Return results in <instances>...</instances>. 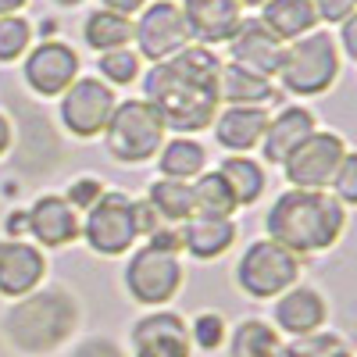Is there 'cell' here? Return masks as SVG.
Here are the masks:
<instances>
[{
	"label": "cell",
	"mask_w": 357,
	"mask_h": 357,
	"mask_svg": "<svg viewBox=\"0 0 357 357\" xmlns=\"http://www.w3.org/2000/svg\"><path fill=\"white\" fill-rule=\"evenodd\" d=\"M218 57L204 43H186L172 57L158 61L143 79V93L161 118L165 129L200 132L215 122L218 111Z\"/></svg>",
	"instance_id": "6da1fadb"
},
{
	"label": "cell",
	"mask_w": 357,
	"mask_h": 357,
	"mask_svg": "<svg viewBox=\"0 0 357 357\" xmlns=\"http://www.w3.org/2000/svg\"><path fill=\"white\" fill-rule=\"evenodd\" d=\"M343 222L347 218L340 200L321 190H289L272 204V211L264 218L272 243H279L296 257L329 250L340 240Z\"/></svg>",
	"instance_id": "7a4b0ae2"
},
{
	"label": "cell",
	"mask_w": 357,
	"mask_h": 357,
	"mask_svg": "<svg viewBox=\"0 0 357 357\" xmlns=\"http://www.w3.org/2000/svg\"><path fill=\"white\" fill-rule=\"evenodd\" d=\"M79 325V307L65 289L25 293L18 304L4 314L0 329L8 343L22 354H50L57 350Z\"/></svg>",
	"instance_id": "3957f363"
},
{
	"label": "cell",
	"mask_w": 357,
	"mask_h": 357,
	"mask_svg": "<svg viewBox=\"0 0 357 357\" xmlns=\"http://www.w3.org/2000/svg\"><path fill=\"white\" fill-rule=\"evenodd\" d=\"M161 139H165V126L146 100L114 104V111L107 118V151L118 161H126V165L151 161L158 154Z\"/></svg>",
	"instance_id": "277c9868"
},
{
	"label": "cell",
	"mask_w": 357,
	"mask_h": 357,
	"mask_svg": "<svg viewBox=\"0 0 357 357\" xmlns=\"http://www.w3.org/2000/svg\"><path fill=\"white\" fill-rule=\"evenodd\" d=\"M336 72H340V61H336V43L329 40V33H307L301 40H293V47L282 50L275 75H282L286 89H293L301 97H311V93L329 89Z\"/></svg>",
	"instance_id": "5b68a950"
},
{
	"label": "cell",
	"mask_w": 357,
	"mask_h": 357,
	"mask_svg": "<svg viewBox=\"0 0 357 357\" xmlns=\"http://www.w3.org/2000/svg\"><path fill=\"white\" fill-rule=\"evenodd\" d=\"M236 279H240V289L257 296V301H268V296H279L289 286H296L301 279V257L282 250L272 240H257L243 250L240 264H236Z\"/></svg>",
	"instance_id": "8992f818"
},
{
	"label": "cell",
	"mask_w": 357,
	"mask_h": 357,
	"mask_svg": "<svg viewBox=\"0 0 357 357\" xmlns=\"http://www.w3.org/2000/svg\"><path fill=\"white\" fill-rule=\"evenodd\" d=\"M86 243L104 257L126 254L136 243V207L126 193H100L97 204H89V215L82 225Z\"/></svg>",
	"instance_id": "52a82bcc"
},
{
	"label": "cell",
	"mask_w": 357,
	"mask_h": 357,
	"mask_svg": "<svg viewBox=\"0 0 357 357\" xmlns=\"http://www.w3.org/2000/svg\"><path fill=\"white\" fill-rule=\"evenodd\" d=\"M126 286H129L136 304L161 307L178 293V286H183V264H178V257L168 254V250L143 247V250L132 254V261L126 268Z\"/></svg>",
	"instance_id": "ba28073f"
},
{
	"label": "cell",
	"mask_w": 357,
	"mask_h": 357,
	"mask_svg": "<svg viewBox=\"0 0 357 357\" xmlns=\"http://www.w3.org/2000/svg\"><path fill=\"white\" fill-rule=\"evenodd\" d=\"M347 158V143L336 132H311L296 151L282 161L286 178L296 190H321L333 183L340 161Z\"/></svg>",
	"instance_id": "9c48e42d"
},
{
	"label": "cell",
	"mask_w": 357,
	"mask_h": 357,
	"mask_svg": "<svg viewBox=\"0 0 357 357\" xmlns=\"http://www.w3.org/2000/svg\"><path fill=\"white\" fill-rule=\"evenodd\" d=\"M114 111V93L100 79H75L65 89L61 100V122L72 129V136H97L107 129V118Z\"/></svg>",
	"instance_id": "30bf717a"
},
{
	"label": "cell",
	"mask_w": 357,
	"mask_h": 357,
	"mask_svg": "<svg viewBox=\"0 0 357 357\" xmlns=\"http://www.w3.org/2000/svg\"><path fill=\"white\" fill-rule=\"evenodd\" d=\"M190 329L172 311L143 314L132 325V357H190Z\"/></svg>",
	"instance_id": "8fae6325"
},
{
	"label": "cell",
	"mask_w": 357,
	"mask_h": 357,
	"mask_svg": "<svg viewBox=\"0 0 357 357\" xmlns=\"http://www.w3.org/2000/svg\"><path fill=\"white\" fill-rule=\"evenodd\" d=\"M136 43H139V54H146L151 61H165L175 50L186 47V22H183V11L175 4H154L146 8L143 18L136 22Z\"/></svg>",
	"instance_id": "7c38bea8"
},
{
	"label": "cell",
	"mask_w": 357,
	"mask_h": 357,
	"mask_svg": "<svg viewBox=\"0 0 357 357\" xmlns=\"http://www.w3.org/2000/svg\"><path fill=\"white\" fill-rule=\"evenodd\" d=\"M79 75V54L65 43H40L25 61V79L40 97L65 93Z\"/></svg>",
	"instance_id": "4fadbf2b"
},
{
	"label": "cell",
	"mask_w": 357,
	"mask_h": 357,
	"mask_svg": "<svg viewBox=\"0 0 357 357\" xmlns=\"http://www.w3.org/2000/svg\"><path fill=\"white\" fill-rule=\"evenodd\" d=\"M229 43H232V61L236 65H243V68H250L264 79L279 72V61H282L286 47H282L279 36L268 33L261 18H243Z\"/></svg>",
	"instance_id": "5bb4252c"
},
{
	"label": "cell",
	"mask_w": 357,
	"mask_h": 357,
	"mask_svg": "<svg viewBox=\"0 0 357 357\" xmlns=\"http://www.w3.org/2000/svg\"><path fill=\"white\" fill-rule=\"evenodd\" d=\"M186 33H193L200 43H222L232 40V33L240 29V0H186L183 8Z\"/></svg>",
	"instance_id": "9a60e30c"
},
{
	"label": "cell",
	"mask_w": 357,
	"mask_h": 357,
	"mask_svg": "<svg viewBox=\"0 0 357 357\" xmlns=\"http://www.w3.org/2000/svg\"><path fill=\"white\" fill-rule=\"evenodd\" d=\"M47 275V261L36 247L22 240L0 243V293L4 296H25L33 293Z\"/></svg>",
	"instance_id": "2e32d148"
},
{
	"label": "cell",
	"mask_w": 357,
	"mask_h": 357,
	"mask_svg": "<svg viewBox=\"0 0 357 357\" xmlns=\"http://www.w3.org/2000/svg\"><path fill=\"white\" fill-rule=\"evenodd\" d=\"M325 296L311 286H289L286 293H279V304H275V325L289 336H311L325 325Z\"/></svg>",
	"instance_id": "e0dca14e"
},
{
	"label": "cell",
	"mask_w": 357,
	"mask_h": 357,
	"mask_svg": "<svg viewBox=\"0 0 357 357\" xmlns=\"http://www.w3.org/2000/svg\"><path fill=\"white\" fill-rule=\"evenodd\" d=\"M25 225L43 247H65L79 236L75 207L65 197H40L33 204V211L25 215Z\"/></svg>",
	"instance_id": "ac0fdd59"
},
{
	"label": "cell",
	"mask_w": 357,
	"mask_h": 357,
	"mask_svg": "<svg viewBox=\"0 0 357 357\" xmlns=\"http://www.w3.org/2000/svg\"><path fill=\"white\" fill-rule=\"evenodd\" d=\"M311 132H314V114L311 111H304V107L279 111V118H268V129L261 136L264 158L272 161V165H282Z\"/></svg>",
	"instance_id": "d6986e66"
},
{
	"label": "cell",
	"mask_w": 357,
	"mask_h": 357,
	"mask_svg": "<svg viewBox=\"0 0 357 357\" xmlns=\"http://www.w3.org/2000/svg\"><path fill=\"white\" fill-rule=\"evenodd\" d=\"M232 240H236V229L222 215H190L183 225V247L200 261L222 257L232 247Z\"/></svg>",
	"instance_id": "ffe728a7"
},
{
	"label": "cell",
	"mask_w": 357,
	"mask_h": 357,
	"mask_svg": "<svg viewBox=\"0 0 357 357\" xmlns=\"http://www.w3.org/2000/svg\"><path fill=\"white\" fill-rule=\"evenodd\" d=\"M264 29L279 40H301L307 36L318 15L311 8V0H264V15H261Z\"/></svg>",
	"instance_id": "44dd1931"
},
{
	"label": "cell",
	"mask_w": 357,
	"mask_h": 357,
	"mask_svg": "<svg viewBox=\"0 0 357 357\" xmlns=\"http://www.w3.org/2000/svg\"><path fill=\"white\" fill-rule=\"evenodd\" d=\"M218 93L232 107H257V104L275 97L272 93V82H268L264 75H257V72H250L243 65H236V61L218 72Z\"/></svg>",
	"instance_id": "7402d4cb"
},
{
	"label": "cell",
	"mask_w": 357,
	"mask_h": 357,
	"mask_svg": "<svg viewBox=\"0 0 357 357\" xmlns=\"http://www.w3.org/2000/svg\"><path fill=\"white\" fill-rule=\"evenodd\" d=\"M268 129V111L264 107H229L218 118V143L229 151H250L261 143Z\"/></svg>",
	"instance_id": "603a6c76"
},
{
	"label": "cell",
	"mask_w": 357,
	"mask_h": 357,
	"mask_svg": "<svg viewBox=\"0 0 357 357\" xmlns=\"http://www.w3.org/2000/svg\"><path fill=\"white\" fill-rule=\"evenodd\" d=\"M229 347H232V357H279L282 354L279 333L261 318H247L236 325Z\"/></svg>",
	"instance_id": "cb8c5ba5"
},
{
	"label": "cell",
	"mask_w": 357,
	"mask_h": 357,
	"mask_svg": "<svg viewBox=\"0 0 357 357\" xmlns=\"http://www.w3.org/2000/svg\"><path fill=\"white\" fill-rule=\"evenodd\" d=\"M218 175L225 178V186H229L236 207H240V204H254L264 193V172L250 158H225Z\"/></svg>",
	"instance_id": "d4e9b609"
},
{
	"label": "cell",
	"mask_w": 357,
	"mask_h": 357,
	"mask_svg": "<svg viewBox=\"0 0 357 357\" xmlns=\"http://www.w3.org/2000/svg\"><path fill=\"white\" fill-rule=\"evenodd\" d=\"M82 36L93 50H118V47L129 43L132 22H129V15H118V11H93L86 18Z\"/></svg>",
	"instance_id": "484cf974"
},
{
	"label": "cell",
	"mask_w": 357,
	"mask_h": 357,
	"mask_svg": "<svg viewBox=\"0 0 357 357\" xmlns=\"http://www.w3.org/2000/svg\"><path fill=\"white\" fill-rule=\"evenodd\" d=\"M190 193H193V215H222V218H229V211L236 207L225 178L218 172H204L190 186Z\"/></svg>",
	"instance_id": "4316f807"
},
{
	"label": "cell",
	"mask_w": 357,
	"mask_h": 357,
	"mask_svg": "<svg viewBox=\"0 0 357 357\" xmlns=\"http://www.w3.org/2000/svg\"><path fill=\"white\" fill-rule=\"evenodd\" d=\"M151 207L168 222H183L193 215V193L183 178H161L151 186Z\"/></svg>",
	"instance_id": "83f0119b"
},
{
	"label": "cell",
	"mask_w": 357,
	"mask_h": 357,
	"mask_svg": "<svg viewBox=\"0 0 357 357\" xmlns=\"http://www.w3.org/2000/svg\"><path fill=\"white\" fill-rule=\"evenodd\" d=\"M161 172L165 178H193L204 172V146L197 139H172L161 151Z\"/></svg>",
	"instance_id": "f1b7e54d"
},
{
	"label": "cell",
	"mask_w": 357,
	"mask_h": 357,
	"mask_svg": "<svg viewBox=\"0 0 357 357\" xmlns=\"http://www.w3.org/2000/svg\"><path fill=\"white\" fill-rule=\"evenodd\" d=\"M279 357H354V350L336 333H311V336H301L289 347H282Z\"/></svg>",
	"instance_id": "f546056e"
},
{
	"label": "cell",
	"mask_w": 357,
	"mask_h": 357,
	"mask_svg": "<svg viewBox=\"0 0 357 357\" xmlns=\"http://www.w3.org/2000/svg\"><path fill=\"white\" fill-rule=\"evenodd\" d=\"M29 22L18 15H4L0 18V61H15V57L25 54L29 47Z\"/></svg>",
	"instance_id": "4dcf8cb0"
},
{
	"label": "cell",
	"mask_w": 357,
	"mask_h": 357,
	"mask_svg": "<svg viewBox=\"0 0 357 357\" xmlns=\"http://www.w3.org/2000/svg\"><path fill=\"white\" fill-rule=\"evenodd\" d=\"M190 343H197L200 350H218L225 343V318L215 311H204L193 318L190 325Z\"/></svg>",
	"instance_id": "1f68e13d"
},
{
	"label": "cell",
	"mask_w": 357,
	"mask_h": 357,
	"mask_svg": "<svg viewBox=\"0 0 357 357\" xmlns=\"http://www.w3.org/2000/svg\"><path fill=\"white\" fill-rule=\"evenodd\" d=\"M100 72H104V79H111V82H118V86H126V82L136 79L139 61H136V54H129V50H122V47H118V50H104Z\"/></svg>",
	"instance_id": "d6a6232c"
},
{
	"label": "cell",
	"mask_w": 357,
	"mask_h": 357,
	"mask_svg": "<svg viewBox=\"0 0 357 357\" xmlns=\"http://www.w3.org/2000/svg\"><path fill=\"white\" fill-rule=\"evenodd\" d=\"M333 186H336V193L347 200V204H354L357 200V158L347 151V158L340 161V168H336V175H333Z\"/></svg>",
	"instance_id": "836d02e7"
},
{
	"label": "cell",
	"mask_w": 357,
	"mask_h": 357,
	"mask_svg": "<svg viewBox=\"0 0 357 357\" xmlns=\"http://www.w3.org/2000/svg\"><path fill=\"white\" fill-rule=\"evenodd\" d=\"M311 8L325 22H347L357 8V0H311Z\"/></svg>",
	"instance_id": "e575fe53"
},
{
	"label": "cell",
	"mask_w": 357,
	"mask_h": 357,
	"mask_svg": "<svg viewBox=\"0 0 357 357\" xmlns=\"http://www.w3.org/2000/svg\"><path fill=\"white\" fill-rule=\"evenodd\" d=\"M100 193H104V190H100L97 178H79V183L68 186V204H72V207H89V204H97Z\"/></svg>",
	"instance_id": "d590c367"
},
{
	"label": "cell",
	"mask_w": 357,
	"mask_h": 357,
	"mask_svg": "<svg viewBox=\"0 0 357 357\" xmlns=\"http://www.w3.org/2000/svg\"><path fill=\"white\" fill-rule=\"evenodd\" d=\"M72 357H126V354L118 350V343H111V340H86Z\"/></svg>",
	"instance_id": "8d00e7d4"
},
{
	"label": "cell",
	"mask_w": 357,
	"mask_h": 357,
	"mask_svg": "<svg viewBox=\"0 0 357 357\" xmlns=\"http://www.w3.org/2000/svg\"><path fill=\"white\" fill-rule=\"evenodd\" d=\"M104 8L107 11H118V15H132L143 8V0H104Z\"/></svg>",
	"instance_id": "74e56055"
},
{
	"label": "cell",
	"mask_w": 357,
	"mask_h": 357,
	"mask_svg": "<svg viewBox=\"0 0 357 357\" xmlns=\"http://www.w3.org/2000/svg\"><path fill=\"white\" fill-rule=\"evenodd\" d=\"M343 40H347V54L357 57V36H354V15L343 22Z\"/></svg>",
	"instance_id": "f35d334b"
},
{
	"label": "cell",
	"mask_w": 357,
	"mask_h": 357,
	"mask_svg": "<svg viewBox=\"0 0 357 357\" xmlns=\"http://www.w3.org/2000/svg\"><path fill=\"white\" fill-rule=\"evenodd\" d=\"M11 146V122L4 114H0V158H4V151Z\"/></svg>",
	"instance_id": "ab89813d"
},
{
	"label": "cell",
	"mask_w": 357,
	"mask_h": 357,
	"mask_svg": "<svg viewBox=\"0 0 357 357\" xmlns=\"http://www.w3.org/2000/svg\"><path fill=\"white\" fill-rule=\"evenodd\" d=\"M22 229H29V225H25V215H11V218H8V232L18 236Z\"/></svg>",
	"instance_id": "60d3db41"
},
{
	"label": "cell",
	"mask_w": 357,
	"mask_h": 357,
	"mask_svg": "<svg viewBox=\"0 0 357 357\" xmlns=\"http://www.w3.org/2000/svg\"><path fill=\"white\" fill-rule=\"evenodd\" d=\"M22 4H25V0H0V18H4V15H15Z\"/></svg>",
	"instance_id": "b9f144b4"
},
{
	"label": "cell",
	"mask_w": 357,
	"mask_h": 357,
	"mask_svg": "<svg viewBox=\"0 0 357 357\" xmlns=\"http://www.w3.org/2000/svg\"><path fill=\"white\" fill-rule=\"evenodd\" d=\"M57 4H65V8H72V4H79V0H57Z\"/></svg>",
	"instance_id": "7bdbcfd3"
},
{
	"label": "cell",
	"mask_w": 357,
	"mask_h": 357,
	"mask_svg": "<svg viewBox=\"0 0 357 357\" xmlns=\"http://www.w3.org/2000/svg\"><path fill=\"white\" fill-rule=\"evenodd\" d=\"M240 4H254L257 8V4H264V0H240Z\"/></svg>",
	"instance_id": "ee69618b"
}]
</instances>
